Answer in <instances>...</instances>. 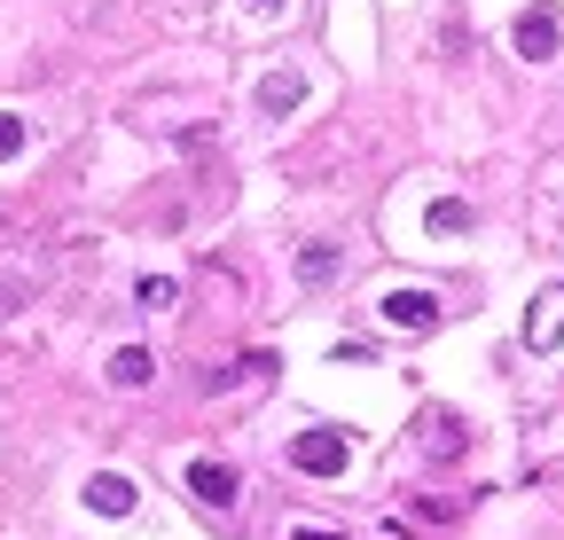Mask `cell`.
Segmentation results:
<instances>
[{
    "label": "cell",
    "instance_id": "1",
    "mask_svg": "<svg viewBox=\"0 0 564 540\" xmlns=\"http://www.w3.org/2000/svg\"><path fill=\"white\" fill-rule=\"evenodd\" d=\"M345 462H352V439L345 431H299L291 439V470H306V478H337Z\"/></svg>",
    "mask_w": 564,
    "mask_h": 540
},
{
    "label": "cell",
    "instance_id": "2",
    "mask_svg": "<svg viewBox=\"0 0 564 540\" xmlns=\"http://www.w3.org/2000/svg\"><path fill=\"white\" fill-rule=\"evenodd\" d=\"M510 40H518V55H525V63H549V55H556V40H564V16H556V0H533V9H518Z\"/></svg>",
    "mask_w": 564,
    "mask_h": 540
},
{
    "label": "cell",
    "instance_id": "3",
    "mask_svg": "<svg viewBox=\"0 0 564 540\" xmlns=\"http://www.w3.org/2000/svg\"><path fill=\"white\" fill-rule=\"evenodd\" d=\"M188 494H196L204 509H236V502H243L236 470H228V462H212V454H196V462H188Z\"/></svg>",
    "mask_w": 564,
    "mask_h": 540
},
{
    "label": "cell",
    "instance_id": "4",
    "mask_svg": "<svg viewBox=\"0 0 564 540\" xmlns=\"http://www.w3.org/2000/svg\"><path fill=\"white\" fill-rule=\"evenodd\" d=\"M525 345H533V353L564 345V283H549V290L525 306Z\"/></svg>",
    "mask_w": 564,
    "mask_h": 540
},
{
    "label": "cell",
    "instance_id": "5",
    "mask_svg": "<svg viewBox=\"0 0 564 540\" xmlns=\"http://www.w3.org/2000/svg\"><path fill=\"white\" fill-rule=\"evenodd\" d=\"M384 321L392 329H440V298L432 290H384Z\"/></svg>",
    "mask_w": 564,
    "mask_h": 540
},
{
    "label": "cell",
    "instance_id": "6",
    "mask_svg": "<svg viewBox=\"0 0 564 540\" xmlns=\"http://www.w3.org/2000/svg\"><path fill=\"white\" fill-rule=\"evenodd\" d=\"M87 509L95 517H126L133 509V478H126V470H95V478H87Z\"/></svg>",
    "mask_w": 564,
    "mask_h": 540
},
{
    "label": "cell",
    "instance_id": "7",
    "mask_svg": "<svg viewBox=\"0 0 564 540\" xmlns=\"http://www.w3.org/2000/svg\"><path fill=\"white\" fill-rule=\"evenodd\" d=\"M299 102H306V79H299V71H267V79H259V110H267V118L299 110Z\"/></svg>",
    "mask_w": 564,
    "mask_h": 540
},
{
    "label": "cell",
    "instance_id": "8",
    "mask_svg": "<svg viewBox=\"0 0 564 540\" xmlns=\"http://www.w3.org/2000/svg\"><path fill=\"white\" fill-rule=\"evenodd\" d=\"M150 376H158V361H150V345H118V353H110V384H118V392H141V384H150Z\"/></svg>",
    "mask_w": 564,
    "mask_h": 540
},
{
    "label": "cell",
    "instance_id": "9",
    "mask_svg": "<svg viewBox=\"0 0 564 540\" xmlns=\"http://www.w3.org/2000/svg\"><path fill=\"white\" fill-rule=\"evenodd\" d=\"M423 228H432V235H470V205H463V196H440V205L423 212Z\"/></svg>",
    "mask_w": 564,
    "mask_h": 540
},
{
    "label": "cell",
    "instance_id": "10",
    "mask_svg": "<svg viewBox=\"0 0 564 540\" xmlns=\"http://www.w3.org/2000/svg\"><path fill=\"white\" fill-rule=\"evenodd\" d=\"M337 275V243H306L299 251V283H329Z\"/></svg>",
    "mask_w": 564,
    "mask_h": 540
},
{
    "label": "cell",
    "instance_id": "11",
    "mask_svg": "<svg viewBox=\"0 0 564 540\" xmlns=\"http://www.w3.org/2000/svg\"><path fill=\"white\" fill-rule=\"evenodd\" d=\"M133 298L150 306V313H173V306H181V290H173L165 275H141V290H133Z\"/></svg>",
    "mask_w": 564,
    "mask_h": 540
},
{
    "label": "cell",
    "instance_id": "12",
    "mask_svg": "<svg viewBox=\"0 0 564 540\" xmlns=\"http://www.w3.org/2000/svg\"><path fill=\"white\" fill-rule=\"evenodd\" d=\"M24 157V118H0V165Z\"/></svg>",
    "mask_w": 564,
    "mask_h": 540
},
{
    "label": "cell",
    "instance_id": "13",
    "mask_svg": "<svg viewBox=\"0 0 564 540\" xmlns=\"http://www.w3.org/2000/svg\"><path fill=\"white\" fill-rule=\"evenodd\" d=\"M291 540H345V532H329V525H291Z\"/></svg>",
    "mask_w": 564,
    "mask_h": 540
},
{
    "label": "cell",
    "instance_id": "14",
    "mask_svg": "<svg viewBox=\"0 0 564 540\" xmlns=\"http://www.w3.org/2000/svg\"><path fill=\"white\" fill-rule=\"evenodd\" d=\"M251 9H259V16H274V9H282V0H251Z\"/></svg>",
    "mask_w": 564,
    "mask_h": 540
}]
</instances>
